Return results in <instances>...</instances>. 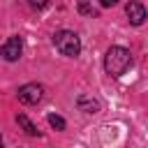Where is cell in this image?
Here are the masks:
<instances>
[{"label": "cell", "instance_id": "cell-1", "mask_svg": "<svg viewBox=\"0 0 148 148\" xmlns=\"http://www.w3.org/2000/svg\"><path fill=\"white\" fill-rule=\"evenodd\" d=\"M130 67H132V56H130V51L125 46H111L106 51V56H104V69H106V74H111V76L118 79Z\"/></svg>", "mask_w": 148, "mask_h": 148}, {"label": "cell", "instance_id": "cell-2", "mask_svg": "<svg viewBox=\"0 0 148 148\" xmlns=\"http://www.w3.org/2000/svg\"><path fill=\"white\" fill-rule=\"evenodd\" d=\"M53 44H56V49H58L62 56H67V58H76V56L81 53V39H79V35L72 32V30H58V32L53 35Z\"/></svg>", "mask_w": 148, "mask_h": 148}, {"label": "cell", "instance_id": "cell-3", "mask_svg": "<svg viewBox=\"0 0 148 148\" xmlns=\"http://www.w3.org/2000/svg\"><path fill=\"white\" fill-rule=\"evenodd\" d=\"M18 102L21 104H37V102H42V97H44V88L39 86V83H25V86H21L18 88Z\"/></svg>", "mask_w": 148, "mask_h": 148}, {"label": "cell", "instance_id": "cell-4", "mask_svg": "<svg viewBox=\"0 0 148 148\" xmlns=\"http://www.w3.org/2000/svg\"><path fill=\"white\" fill-rule=\"evenodd\" d=\"M21 53H23V39H21L18 35L9 37V39L2 44V49H0V56H2L7 62H14V60H18V58H21Z\"/></svg>", "mask_w": 148, "mask_h": 148}, {"label": "cell", "instance_id": "cell-5", "mask_svg": "<svg viewBox=\"0 0 148 148\" xmlns=\"http://www.w3.org/2000/svg\"><path fill=\"white\" fill-rule=\"evenodd\" d=\"M125 14H127V18H130L132 25H141L146 21V7L141 2H130L125 7Z\"/></svg>", "mask_w": 148, "mask_h": 148}, {"label": "cell", "instance_id": "cell-6", "mask_svg": "<svg viewBox=\"0 0 148 148\" xmlns=\"http://www.w3.org/2000/svg\"><path fill=\"white\" fill-rule=\"evenodd\" d=\"M76 104H79V109L86 111V113H97V111H99V102L92 99V97H88V95H81V97L76 99Z\"/></svg>", "mask_w": 148, "mask_h": 148}, {"label": "cell", "instance_id": "cell-7", "mask_svg": "<svg viewBox=\"0 0 148 148\" xmlns=\"http://www.w3.org/2000/svg\"><path fill=\"white\" fill-rule=\"evenodd\" d=\"M16 123L23 127V132H25V134H30V136H39V130H37V127L30 123V118H28V116L18 113V116H16Z\"/></svg>", "mask_w": 148, "mask_h": 148}, {"label": "cell", "instance_id": "cell-8", "mask_svg": "<svg viewBox=\"0 0 148 148\" xmlns=\"http://www.w3.org/2000/svg\"><path fill=\"white\" fill-rule=\"evenodd\" d=\"M46 120H49V125H51L53 130H58V132H60V130H65V125H67V123H65V118H60L58 113H49V118H46Z\"/></svg>", "mask_w": 148, "mask_h": 148}, {"label": "cell", "instance_id": "cell-9", "mask_svg": "<svg viewBox=\"0 0 148 148\" xmlns=\"http://www.w3.org/2000/svg\"><path fill=\"white\" fill-rule=\"evenodd\" d=\"M28 5H30L32 9H46V7L51 5V0H28Z\"/></svg>", "mask_w": 148, "mask_h": 148}, {"label": "cell", "instance_id": "cell-10", "mask_svg": "<svg viewBox=\"0 0 148 148\" xmlns=\"http://www.w3.org/2000/svg\"><path fill=\"white\" fill-rule=\"evenodd\" d=\"M79 12H81V14H90V16H95V9H92L88 2H83V0L79 2Z\"/></svg>", "mask_w": 148, "mask_h": 148}, {"label": "cell", "instance_id": "cell-11", "mask_svg": "<svg viewBox=\"0 0 148 148\" xmlns=\"http://www.w3.org/2000/svg\"><path fill=\"white\" fill-rule=\"evenodd\" d=\"M102 2V7H113V5H118V0H99Z\"/></svg>", "mask_w": 148, "mask_h": 148}, {"label": "cell", "instance_id": "cell-12", "mask_svg": "<svg viewBox=\"0 0 148 148\" xmlns=\"http://www.w3.org/2000/svg\"><path fill=\"white\" fill-rule=\"evenodd\" d=\"M0 146H2V136H0Z\"/></svg>", "mask_w": 148, "mask_h": 148}]
</instances>
